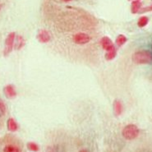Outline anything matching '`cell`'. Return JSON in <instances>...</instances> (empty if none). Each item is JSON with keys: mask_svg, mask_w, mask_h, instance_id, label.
I'll return each instance as SVG.
<instances>
[{"mask_svg": "<svg viewBox=\"0 0 152 152\" xmlns=\"http://www.w3.org/2000/svg\"><path fill=\"white\" fill-rule=\"evenodd\" d=\"M149 22V18L145 16H142L141 18L138 19L137 21V26L140 27V28H142V27H145V26L148 24Z\"/></svg>", "mask_w": 152, "mask_h": 152, "instance_id": "cell-13", "label": "cell"}, {"mask_svg": "<svg viewBox=\"0 0 152 152\" xmlns=\"http://www.w3.org/2000/svg\"><path fill=\"white\" fill-rule=\"evenodd\" d=\"M132 61L137 64H152V53L149 50H139L132 55Z\"/></svg>", "mask_w": 152, "mask_h": 152, "instance_id": "cell-1", "label": "cell"}, {"mask_svg": "<svg viewBox=\"0 0 152 152\" xmlns=\"http://www.w3.org/2000/svg\"><path fill=\"white\" fill-rule=\"evenodd\" d=\"M91 39V36L87 34H86V33H83V32H79V33L75 34L73 36V38H72L74 43H76L77 45H81L89 43Z\"/></svg>", "mask_w": 152, "mask_h": 152, "instance_id": "cell-4", "label": "cell"}, {"mask_svg": "<svg viewBox=\"0 0 152 152\" xmlns=\"http://www.w3.org/2000/svg\"><path fill=\"white\" fill-rule=\"evenodd\" d=\"M142 4L140 1H133L132 2L131 4V12L133 14H136L140 12V10L142 9Z\"/></svg>", "mask_w": 152, "mask_h": 152, "instance_id": "cell-10", "label": "cell"}, {"mask_svg": "<svg viewBox=\"0 0 152 152\" xmlns=\"http://www.w3.org/2000/svg\"><path fill=\"white\" fill-rule=\"evenodd\" d=\"M116 55H117V50H116V48H115V46H114V47L112 48L111 50L106 51V53H105V59L108 61L113 60V58L116 57Z\"/></svg>", "mask_w": 152, "mask_h": 152, "instance_id": "cell-12", "label": "cell"}, {"mask_svg": "<svg viewBox=\"0 0 152 152\" xmlns=\"http://www.w3.org/2000/svg\"><path fill=\"white\" fill-rule=\"evenodd\" d=\"M129 1H130V0H129Z\"/></svg>", "mask_w": 152, "mask_h": 152, "instance_id": "cell-24", "label": "cell"}, {"mask_svg": "<svg viewBox=\"0 0 152 152\" xmlns=\"http://www.w3.org/2000/svg\"><path fill=\"white\" fill-rule=\"evenodd\" d=\"M47 152H57L56 149L53 148V147H49L47 150Z\"/></svg>", "mask_w": 152, "mask_h": 152, "instance_id": "cell-19", "label": "cell"}, {"mask_svg": "<svg viewBox=\"0 0 152 152\" xmlns=\"http://www.w3.org/2000/svg\"><path fill=\"white\" fill-rule=\"evenodd\" d=\"M15 39H16L15 32H11L7 35V38L5 39V47L4 50V54L5 56H7L12 52V50L14 47Z\"/></svg>", "mask_w": 152, "mask_h": 152, "instance_id": "cell-3", "label": "cell"}, {"mask_svg": "<svg viewBox=\"0 0 152 152\" xmlns=\"http://www.w3.org/2000/svg\"><path fill=\"white\" fill-rule=\"evenodd\" d=\"M7 127L8 131L16 132L18 131V124L13 118H8L7 122Z\"/></svg>", "mask_w": 152, "mask_h": 152, "instance_id": "cell-9", "label": "cell"}, {"mask_svg": "<svg viewBox=\"0 0 152 152\" xmlns=\"http://www.w3.org/2000/svg\"><path fill=\"white\" fill-rule=\"evenodd\" d=\"M4 152H21V150L14 145H7L4 148Z\"/></svg>", "mask_w": 152, "mask_h": 152, "instance_id": "cell-15", "label": "cell"}, {"mask_svg": "<svg viewBox=\"0 0 152 152\" xmlns=\"http://www.w3.org/2000/svg\"><path fill=\"white\" fill-rule=\"evenodd\" d=\"M26 146H27V149H28L29 151H31L37 152L39 151V145H37L36 143H35V142H28Z\"/></svg>", "mask_w": 152, "mask_h": 152, "instance_id": "cell-16", "label": "cell"}, {"mask_svg": "<svg viewBox=\"0 0 152 152\" xmlns=\"http://www.w3.org/2000/svg\"><path fill=\"white\" fill-rule=\"evenodd\" d=\"M51 36H50V32L46 30H40L37 35V39L40 43H48L50 42Z\"/></svg>", "mask_w": 152, "mask_h": 152, "instance_id": "cell-5", "label": "cell"}, {"mask_svg": "<svg viewBox=\"0 0 152 152\" xmlns=\"http://www.w3.org/2000/svg\"><path fill=\"white\" fill-rule=\"evenodd\" d=\"M16 42L14 43V46L16 50H21L23 46L25 45V39L21 36H16Z\"/></svg>", "mask_w": 152, "mask_h": 152, "instance_id": "cell-11", "label": "cell"}, {"mask_svg": "<svg viewBox=\"0 0 152 152\" xmlns=\"http://www.w3.org/2000/svg\"><path fill=\"white\" fill-rule=\"evenodd\" d=\"M151 11H152V6H149V7L142 8V9L140 10V12H139L142 13V12H151Z\"/></svg>", "mask_w": 152, "mask_h": 152, "instance_id": "cell-18", "label": "cell"}, {"mask_svg": "<svg viewBox=\"0 0 152 152\" xmlns=\"http://www.w3.org/2000/svg\"><path fill=\"white\" fill-rule=\"evenodd\" d=\"M79 152H89L87 150H86V149H83V150H81Z\"/></svg>", "mask_w": 152, "mask_h": 152, "instance_id": "cell-20", "label": "cell"}, {"mask_svg": "<svg viewBox=\"0 0 152 152\" xmlns=\"http://www.w3.org/2000/svg\"><path fill=\"white\" fill-rule=\"evenodd\" d=\"M127 37L124 36V35H119L116 38L115 42H116L117 45L118 46V47H121V46H123L125 43L127 42Z\"/></svg>", "mask_w": 152, "mask_h": 152, "instance_id": "cell-14", "label": "cell"}, {"mask_svg": "<svg viewBox=\"0 0 152 152\" xmlns=\"http://www.w3.org/2000/svg\"><path fill=\"white\" fill-rule=\"evenodd\" d=\"M6 113V105L3 100L0 99V117L4 116Z\"/></svg>", "mask_w": 152, "mask_h": 152, "instance_id": "cell-17", "label": "cell"}, {"mask_svg": "<svg viewBox=\"0 0 152 152\" xmlns=\"http://www.w3.org/2000/svg\"><path fill=\"white\" fill-rule=\"evenodd\" d=\"M3 6H4V5H3V4H0V10H1V9H2V7H3Z\"/></svg>", "mask_w": 152, "mask_h": 152, "instance_id": "cell-22", "label": "cell"}, {"mask_svg": "<svg viewBox=\"0 0 152 152\" xmlns=\"http://www.w3.org/2000/svg\"><path fill=\"white\" fill-rule=\"evenodd\" d=\"M99 43H100L101 47H102L104 50H106V51L111 50L112 48L114 47V45H113V41L111 40L110 38L107 37V36H104L103 38H101Z\"/></svg>", "mask_w": 152, "mask_h": 152, "instance_id": "cell-6", "label": "cell"}, {"mask_svg": "<svg viewBox=\"0 0 152 152\" xmlns=\"http://www.w3.org/2000/svg\"><path fill=\"white\" fill-rule=\"evenodd\" d=\"M135 1H141V0H135Z\"/></svg>", "mask_w": 152, "mask_h": 152, "instance_id": "cell-23", "label": "cell"}, {"mask_svg": "<svg viewBox=\"0 0 152 152\" xmlns=\"http://www.w3.org/2000/svg\"><path fill=\"white\" fill-rule=\"evenodd\" d=\"M113 109L115 116H120L122 113H123V111H124V106H123V104H122L120 100L116 99V100L113 101Z\"/></svg>", "mask_w": 152, "mask_h": 152, "instance_id": "cell-8", "label": "cell"}, {"mask_svg": "<svg viewBox=\"0 0 152 152\" xmlns=\"http://www.w3.org/2000/svg\"><path fill=\"white\" fill-rule=\"evenodd\" d=\"M62 1H64V2H65V3H67V2H70V1H72V0H62Z\"/></svg>", "mask_w": 152, "mask_h": 152, "instance_id": "cell-21", "label": "cell"}, {"mask_svg": "<svg viewBox=\"0 0 152 152\" xmlns=\"http://www.w3.org/2000/svg\"><path fill=\"white\" fill-rule=\"evenodd\" d=\"M122 134L126 140H134L139 135V129L135 124H128L123 129Z\"/></svg>", "mask_w": 152, "mask_h": 152, "instance_id": "cell-2", "label": "cell"}, {"mask_svg": "<svg viewBox=\"0 0 152 152\" xmlns=\"http://www.w3.org/2000/svg\"><path fill=\"white\" fill-rule=\"evenodd\" d=\"M4 92L5 94V96L8 99H12L17 96V91L15 89L14 86L7 85L4 89Z\"/></svg>", "mask_w": 152, "mask_h": 152, "instance_id": "cell-7", "label": "cell"}]
</instances>
